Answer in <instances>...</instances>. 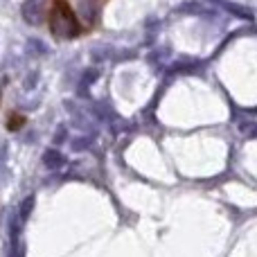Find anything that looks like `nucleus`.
<instances>
[{"mask_svg":"<svg viewBox=\"0 0 257 257\" xmlns=\"http://www.w3.org/2000/svg\"><path fill=\"white\" fill-rule=\"evenodd\" d=\"M25 115H18V113H12V117H9V122H7V128H12V131H16L18 126H23L25 124Z\"/></svg>","mask_w":257,"mask_h":257,"instance_id":"f03ea898","label":"nucleus"},{"mask_svg":"<svg viewBox=\"0 0 257 257\" xmlns=\"http://www.w3.org/2000/svg\"><path fill=\"white\" fill-rule=\"evenodd\" d=\"M48 27L54 39H77L84 32L75 7L68 0H52L48 9Z\"/></svg>","mask_w":257,"mask_h":257,"instance_id":"f257e3e1","label":"nucleus"}]
</instances>
